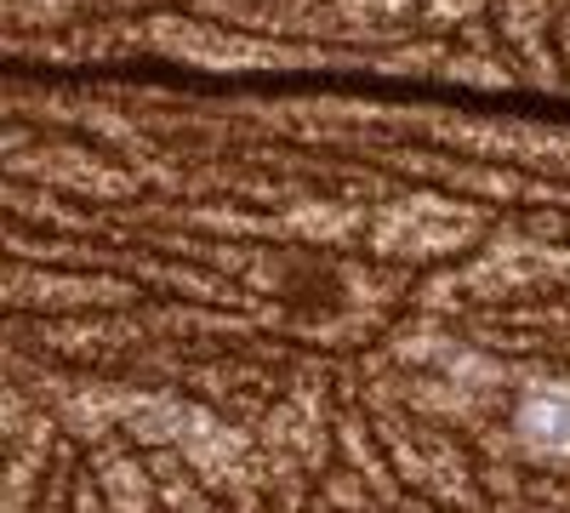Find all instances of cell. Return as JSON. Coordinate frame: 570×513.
<instances>
[{
	"label": "cell",
	"mask_w": 570,
	"mask_h": 513,
	"mask_svg": "<svg viewBox=\"0 0 570 513\" xmlns=\"http://www.w3.org/2000/svg\"><path fill=\"white\" fill-rule=\"evenodd\" d=\"M519 434L548 456H570V383H542L519 399Z\"/></svg>",
	"instance_id": "6da1fadb"
}]
</instances>
